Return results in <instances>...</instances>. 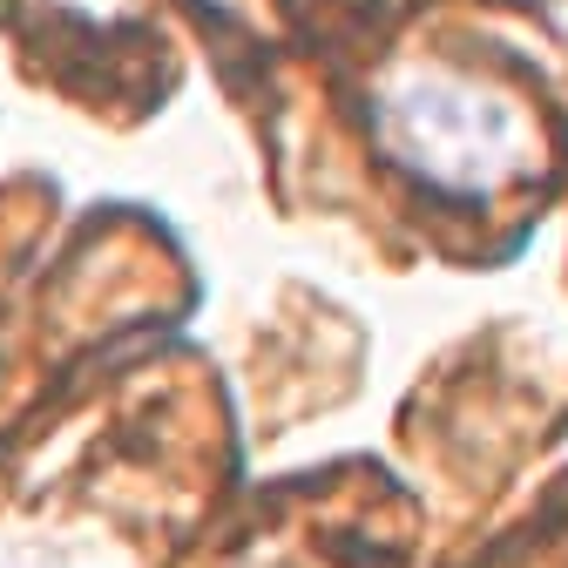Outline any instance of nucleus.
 Segmentation results:
<instances>
[{
  "mask_svg": "<svg viewBox=\"0 0 568 568\" xmlns=\"http://www.w3.org/2000/svg\"><path fill=\"white\" fill-rule=\"evenodd\" d=\"M379 150L434 196L480 203L521 170L528 129L515 102L494 95L487 82L413 68V75H399L379 95Z\"/></svg>",
  "mask_w": 568,
  "mask_h": 568,
  "instance_id": "1",
  "label": "nucleus"
}]
</instances>
